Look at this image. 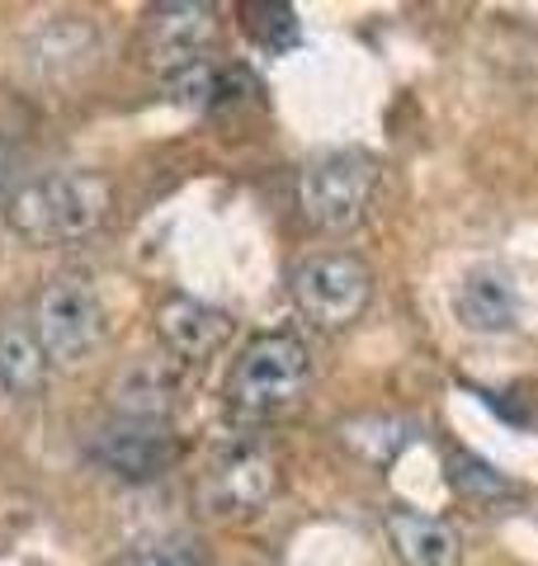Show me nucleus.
<instances>
[{
  "label": "nucleus",
  "mask_w": 538,
  "mask_h": 566,
  "mask_svg": "<svg viewBox=\"0 0 538 566\" xmlns=\"http://www.w3.org/2000/svg\"><path fill=\"white\" fill-rule=\"evenodd\" d=\"M110 208H114V189L104 175L66 170V175H43V180H33L14 193L10 227L29 245H66L100 232Z\"/></svg>",
  "instance_id": "obj_1"
},
{
  "label": "nucleus",
  "mask_w": 538,
  "mask_h": 566,
  "mask_svg": "<svg viewBox=\"0 0 538 566\" xmlns=\"http://www.w3.org/2000/svg\"><path fill=\"white\" fill-rule=\"evenodd\" d=\"M308 382H312L308 345L289 331H265L241 349V359L227 378V401L246 420H269L293 411L302 392H308Z\"/></svg>",
  "instance_id": "obj_2"
},
{
  "label": "nucleus",
  "mask_w": 538,
  "mask_h": 566,
  "mask_svg": "<svg viewBox=\"0 0 538 566\" xmlns=\"http://www.w3.org/2000/svg\"><path fill=\"white\" fill-rule=\"evenodd\" d=\"M379 193V161L369 151H321L298 175V203L317 232H354L369 218V203Z\"/></svg>",
  "instance_id": "obj_3"
},
{
  "label": "nucleus",
  "mask_w": 538,
  "mask_h": 566,
  "mask_svg": "<svg viewBox=\"0 0 538 566\" xmlns=\"http://www.w3.org/2000/svg\"><path fill=\"white\" fill-rule=\"evenodd\" d=\"M33 331L43 340V354L58 368H76L104 340V307L95 283L81 274H58L39 293V307H33Z\"/></svg>",
  "instance_id": "obj_4"
},
{
  "label": "nucleus",
  "mask_w": 538,
  "mask_h": 566,
  "mask_svg": "<svg viewBox=\"0 0 538 566\" xmlns=\"http://www.w3.org/2000/svg\"><path fill=\"white\" fill-rule=\"evenodd\" d=\"M298 312L308 316L317 331H345L364 316L369 297H373V274L359 255L345 251H327V255H308L289 279Z\"/></svg>",
  "instance_id": "obj_5"
},
{
  "label": "nucleus",
  "mask_w": 538,
  "mask_h": 566,
  "mask_svg": "<svg viewBox=\"0 0 538 566\" xmlns=\"http://www.w3.org/2000/svg\"><path fill=\"white\" fill-rule=\"evenodd\" d=\"M279 468L265 449H231L223 453L199 486V505L213 520H250L275 501Z\"/></svg>",
  "instance_id": "obj_6"
},
{
  "label": "nucleus",
  "mask_w": 538,
  "mask_h": 566,
  "mask_svg": "<svg viewBox=\"0 0 538 566\" xmlns=\"http://www.w3.org/2000/svg\"><path fill=\"white\" fill-rule=\"evenodd\" d=\"M213 33H218V10L199 0H170L147 14V62L156 66L161 81L194 71L208 62Z\"/></svg>",
  "instance_id": "obj_7"
},
{
  "label": "nucleus",
  "mask_w": 538,
  "mask_h": 566,
  "mask_svg": "<svg viewBox=\"0 0 538 566\" xmlns=\"http://www.w3.org/2000/svg\"><path fill=\"white\" fill-rule=\"evenodd\" d=\"M100 458L110 472L128 476V482H152V476H161L170 468L175 458V439L166 430V420H128L118 416L114 424H104L95 449H90Z\"/></svg>",
  "instance_id": "obj_8"
},
{
  "label": "nucleus",
  "mask_w": 538,
  "mask_h": 566,
  "mask_svg": "<svg viewBox=\"0 0 538 566\" xmlns=\"http://www.w3.org/2000/svg\"><path fill=\"white\" fill-rule=\"evenodd\" d=\"M156 335L175 359L199 364V359H213V354L231 340V316L213 303H199V297L175 293L156 307Z\"/></svg>",
  "instance_id": "obj_9"
},
{
  "label": "nucleus",
  "mask_w": 538,
  "mask_h": 566,
  "mask_svg": "<svg viewBox=\"0 0 538 566\" xmlns=\"http://www.w3.org/2000/svg\"><path fill=\"white\" fill-rule=\"evenodd\" d=\"M454 316L473 335H510L519 326V293L500 264H477L458 279Z\"/></svg>",
  "instance_id": "obj_10"
},
{
  "label": "nucleus",
  "mask_w": 538,
  "mask_h": 566,
  "mask_svg": "<svg viewBox=\"0 0 538 566\" xmlns=\"http://www.w3.org/2000/svg\"><path fill=\"white\" fill-rule=\"evenodd\" d=\"M383 534H387L392 553H397L402 566H458L463 562L458 528L448 520L425 515V510H411V505L387 510Z\"/></svg>",
  "instance_id": "obj_11"
},
{
  "label": "nucleus",
  "mask_w": 538,
  "mask_h": 566,
  "mask_svg": "<svg viewBox=\"0 0 538 566\" xmlns=\"http://www.w3.org/2000/svg\"><path fill=\"white\" fill-rule=\"evenodd\" d=\"M48 382V354H43V340L33 322L24 312H10L0 316V387L10 397H39Z\"/></svg>",
  "instance_id": "obj_12"
},
{
  "label": "nucleus",
  "mask_w": 538,
  "mask_h": 566,
  "mask_svg": "<svg viewBox=\"0 0 538 566\" xmlns=\"http://www.w3.org/2000/svg\"><path fill=\"white\" fill-rule=\"evenodd\" d=\"M95 62V29L81 20H48L39 29V39L29 43V66L43 81H62V76H81Z\"/></svg>",
  "instance_id": "obj_13"
},
{
  "label": "nucleus",
  "mask_w": 538,
  "mask_h": 566,
  "mask_svg": "<svg viewBox=\"0 0 538 566\" xmlns=\"http://www.w3.org/2000/svg\"><path fill=\"white\" fill-rule=\"evenodd\" d=\"M175 397V378L156 364H133L128 374L114 382V406L128 420H166Z\"/></svg>",
  "instance_id": "obj_14"
},
{
  "label": "nucleus",
  "mask_w": 538,
  "mask_h": 566,
  "mask_svg": "<svg viewBox=\"0 0 538 566\" xmlns=\"http://www.w3.org/2000/svg\"><path fill=\"white\" fill-rule=\"evenodd\" d=\"M340 434H345V444H350V449H359L364 458H373V463H387V458L411 439V424L387 420V416H369V420L345 424Z\"/></svg>",
  "instance_id": "obj_15"
},
{
  "label": "nucleus",
  "mask_w": 538,
  "mask_h": 566,
  "mask_svg": "<svg viewBox=\"0 0 538 566\" xmlns=\"http://www.w3.org/2000/svg\"><path fill=\"white\" fill-rule=\"evenodd\" d=\"M246 33L269 52H283L298 43V14L293 6H241Z\"/></svg>",
  "instance_id": "obj_16"
},
{
  "label": "nucleus",
  "mask_w": 538,
  "mask_h": 566,
  "mask_svg": "<svg viewBox=\"0 0 538 566\" xmlns=\"http://www.w3.org/2000/svg\"><path fill=\"white\" fill-rule=\"evenodd\" d=\"M448 482H454L463 495H482V501H496V495H510V482L506 476H496L482 458H473V453H448Z\"/></svg>",
  "instance_id": "obj_17"
},
{
  "label": "nucleus",
  "mask_w": 538,
  "mask_h": 566,
  "mask_svg": "<svg viewBox=\"0 0 538 566\" xmlns=\"http://www.w3.org/2000/svg\"><path fill=\"white\" fill-rule=\"evenodd\" d=\"M114 566H194L185 553H170V547H147V553H128Z\"/></svg>",
  "instance_id": "obj_18"
}]
</instances>
